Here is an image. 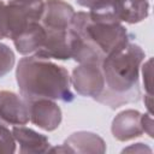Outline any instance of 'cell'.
Returning <instances> with one entry per match:
<instances>
[{"instance_id": "cell-3", "label": "cell", "mask_w": 154, "mask_h": 154, "mask_svg": "<svg viewBox=\"0 0 154 154\" xmlns=\"http://www.w3.org/2000/svg\"><path fill=\"white\" fill-rule=\"evenodd\" d=\"M16 79L25 101L37 99L72 102L71 77L64 66L36 55L22 58L17 65Z\"/></svg>"}, {"instance_id": "cell-14", "label": "cell", "mask_w": 154, "mask_h": 154, "mask_svg": "<svg viewBox=\"0 0 154 154\" xmlns=\"http://www.w3.org/2000/svg\"><path fill=\"white\" fill-rule=\"evenodd\" d=\"M14 65V53L12 49L0 42V78L7 75Z\"/></svg>"}, {"instance_id": "cell-4", "label": "cell", "mask_w": 154, "mask_h": 154, "mask_svg": "<svg viewBox=\"0 0 154 154\" xmlns=\"http://www.w3.org/2000/svg\"><path fill=\"white\" fill-rule=\"evenodd\" d=\"M73 14V7L64 0H46L43 2L40 23L45 30V42L41 49L34 55L58 60L71 58L67 45V31Z\"/></svg>"}, {"instance_id": "cell-13", "label": "cell", "mask_w": 154, "mask_h": 154, "mask_svg": "<svg viewBox=\"0 0 154 154\" xmlns=\"http://www.w3.org/2000/svg\"><path fill=\"white\" fill-rule=\"evenodd\" d=\"M13 45L18 53L23 55L36 54L45 42V30L40 22H35L20 31L14 38Z\"/></svg>"}, {"instance_id": "cell-20", "label": "cell", "mask_w": 154, "mask_h": 154, "mask_svg": "<svg viewBox=\"0 0 154 154\" xmlns=\"http://www.w3.org/2000/svg\"><path fill=\"white\" fill-rule=\"evenodd\" d=\"M130 150H135V152H144V150H147V152H150V149L148 147H146L143 143H136L135 146H131L129 148L123 149V152H130Z\"/></svg>"}, {"instance_id": "cell-8", "label": "cell", "mask_w": 154, "mask_h": 154, "mask_svg": "<svg viewBox=\"0 0 154 154\" xmlns=\"http://www.w3.org/2000/svg\"><path fill=\"white\" fill-rule=\"evenodd\" d=\"M29 120L28 102L13 91H0V124L25 125Z\"/></svg>"}, {"instance_id": "cell-18", "label": "cell", "mask_w": 154, "mask_h": 154, "mask_svg": "<svg viewBox=\"0 0 154 154\" xmlns=\"http://www.w3.org/2000/svg\"><path fill=\"white\" fill-rule=\"evenodd\" d=\"M142 128L143 131L149 135V137H153V118L150 113L142 114Z\"/></svg>"}, {"instance_id": "cell-17", "label": "cell", "mask_w": 154, "mask_h": 154, "mask_svg": "<svg viewBox=\"0 0 154 154\" xmlns=\"http://www.w3.org/2000/svg\"><path fill=\"white\" fill-rule=\"evenodd\" d=\"M7 37V23H6V4L0 0V40Z\"/></svg>"}, {"instance_id": "cell-10", "label": "cell", "mask_w": 154, "mask_h": 154, "mask_svg": "<svg viewBox=\"0 0 154 154\" xmlns=\"http://www.w3.org/2000/svg\"><path fill=\"white\" fill-rule=\"evenodd\" d=\"M49 152L58 153H105L106 143L96 134L77 131L69 136L60 147L51 148Z\"/></svg>"}, {"instance_id": "cell-5", "label": "cell", "mask_w": 154, "mask_h": 154, "mask_svg": "<svg viewBox=\"0 0 154 154\" xmlns=\"http://www.w3.org/2000/svg\"><path fill=\"white\" fill-rule=\"evenodd\" d=\"M90 16L112 20L136 24L148 17V0H106L90 10Z\"/></svg>"}, {"instance_id": "cell-11", "label": "cell", "mask_w": 154, "mask_h": 154, "mask_svg": "<svg viewBox=\"0 0 154 154\" xmlns=\"http://www.w3.org/2000/svg\"><path fill=\"white\" fill-rule=\"evenodd\" d=\"M111 130L114 138L122 142L140 137L144 132L142 114L136 109H124L114 117Z\"/></svg>"}, {"instance_id": "cell-7", "label": "cell", "mask_w": 154, "mask_h": 154, "mask_svg": "<svg viewBox=\"0 0 154 154\" xmlns=\"http://www.w3.org/2000/svg\"><path fill=\"white\" fill-rule=\"evenodd\" d=\"M71 85L82 95L96 100L103 90V76L97 63L79 64L72 70Z\"/></svg>"}, {"instance_id": "cell-6", "label": "cell", "mask_w": 154, "mask_h": 154, "mask_svg": "<svg viewBox=\"0 0 154 154\" xmlns=\"http://www.w3.org/2000/svg\"><path fill=\"white\" fill-rule=\"evenodd\" d=\"M43 0H10L6 4L7 38H14L35 22H40Z\"/></svg>"}, {"instance_id": "cell-12", "label": "cell", "mask_w": 154, "mask_h": 154, "mask_svg": "<svg viewBox=\"0 0 154 154\" xmlns=\"http://www.w3.org/2000/svg\"><path fill=\"white\" fill-rule=\"evenodd\" d=\"M12 135L16 142L19 144V152L23 154L47 153L51 149V143L48 138L30 128H25L23 125H14L12 129Z\"/></svg>"}, {"instance_id": "cell-19", "label": "cell", "mask_w": 154, "mask_h": 154, "mask_svg": "<svg viewBox=\"0 0 154 154\" xmlns=\"http://www.w3.org/2000/svg\"><path fill=\"white\" fill-rule=\"evenodd\" d=\"M77 1V4L79 5V6H82V7H87V8H93V7H95V6H97L99 4H101V2H103V1H106V0H76Z\"/></svg>"}, {"instance_id": "cell-2", "label": "cell", "mask_w": 154, "mask_h": 154, "mask_svg": "<svg viewBox=\"0 0 154 154\" xmlns=\"http://www.w3.org/2000/svg\"><path fill=\"white\" fill-rule=\"evenodd\" d=\"M143 60V49L130 42L103 58L100 63L103 90L96 101L112 109L140 101V69Z\"/></svg>"}, {"instance_id": "cell-9", "label": "cell", "mask_w": 154, "mask_h": 154, "mask_svg": "<svg viewBox=\"0 0 154 154\" xmlns=\"http://www.w3.org/2000/svg\"><path fill=\"white\" fill-rule=\"evenodd\" d=\"M29 108V118L32 124L46 131L55 130L61 123V109L49 99H37L26 101Z\"/></svg>"}, {"instance_id": "cell-1", "label": "cell", "mask_w": 154, "mask_h": 154, "mask_svg": "<svg viewBox=\"0 0 154 154\" xmlns=\"http://www.w3.org/2000/svg\"><path fill=\"white\" fill-rule=\"evenodd\" d=\"M131 35L118 22L90 16L89 12H75L67 31L70 55L79 64L97 63L130 42Z\"/></svg>"}, {"instance_id": "cell-15", "label": "cell", "mask_w": 154, "mask_h": 154, "mask_svg": "<svg viewBox=\"0 0 154 154\" xmlns=\"http://www.w3.org/2000/svg\"><path fill=\"white\" fill-rule=\"evenodd\" d=\"M16 152V140L5 125L0 124V153H14Z\"/></svg>"}, {"instance_id": "cell-16", "label": "cell", "mask_w": 154, "mask_h": 154, "mask_svg": "<svg viewBox=\"0 0 154 154\" xmlns=\"http://www.w3.org/2000/svg\"><path fill=\"white\" fill-rule=\"evenodd\" d=\"M143 84L148 93V96H152V59H149L142 67Z\"/></svg>"}]
</instances>
